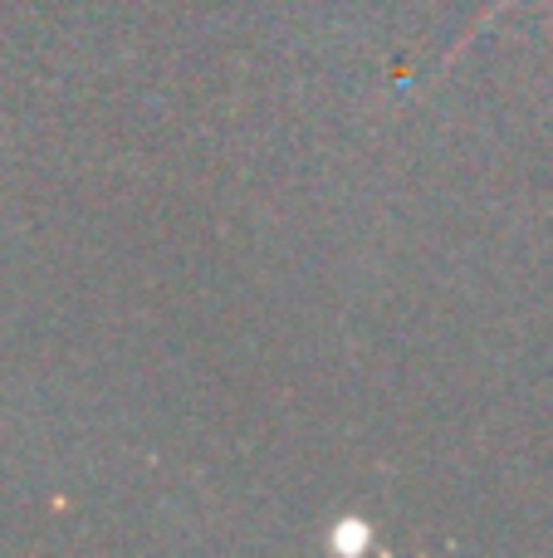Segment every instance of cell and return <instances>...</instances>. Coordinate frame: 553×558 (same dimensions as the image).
<instances>
[{
    "instance_id": "cell-1",
    "label": "cell",
    "mask_w": 553,
    "mask_h": 558,
    "mask_svg": "<svg viewBox=\"0 0 553 558\" xmlns=\"http://www.w3.org/2000/svg\"><path fill=\"white\" fill-rule=\"evenodd\" d=\"M329 549H333V554H368V549H372L368 520H358V514H343V520H333Z\"/></svg>"
},
{
    "instance_id": "cell-2",
    "label": "cell",
    "mask_w": 553,
    "mask_h": 558,
    "mask_svg": "<svg viewBox=\"0 0 553 558\" xmlns=\"http://www.w3.org/2000/svg\"><path fill=\"white\" fill-rule=\"evenodd\" d=\"M505 5H509V0H495V5H490V10H486V15H480V20H476V25H470V29H466V35H460V45H456V49H451V59H456V54H460V49H466V45H470V39H476V35H480V29H486V25H490V20H495V15H500V10H505Z\"/></svg>"
}]
</instances>
